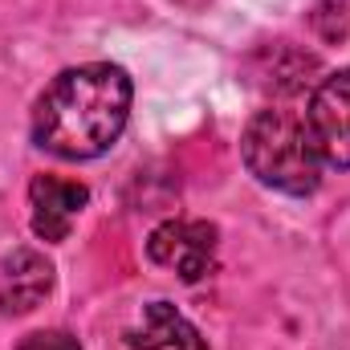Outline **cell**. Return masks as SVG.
Returning a JSON list of instances; mask_svg holds the SVG:
<instances>
[{"instance_id":"1","label":"cell","mask_w":350,"mask_h":350,"mask_svg":"<svg viewBox=\"0 0 350 350\" xmlns=\"http://www.w3.org/2000/svg\"><path fill=\"white\" fill-rule=\"evenodd\" d=\"M135 86L122 66L114 62H86L62 70L33 102V143L70 163H86L106 155L118 135L126 131Z\"/></svg>"},{"instance_id":"2","label":"cell","mask_w":350,"mask_h":350,"mask_svg":"<svg viewBox=\"0 0 350 350\" xmlns=\"http://www.w3.org/2000/svg\"><path fill=\"white\" fill-rule=\"evenodd\" d=\"M241 159L249 175L285 196H314L322 183V155L301 114L285 106L257 110L241 135Z\"/></svg>"},{"instance_id":"3","label":"cell","mask_w":350,"mask_h":350,"mask_svg":"<svg viewBox=\"0 0 350 350\" xmlns=\"http://www.w3.org/2000/svg\"><path fill=\"white\" fill-rule=\"evenodd\" d=\"M306 126L310 139L322 155V167H350V70H334L326 78H318V86L310 90V106H306Z\"/></svg>"},{"instance_id":"4","label":"cell","mask_w":350,"mask_h":350,"mask_svg":"<svg viewBox=\"0 0 350 350\" xmlns=\"http://www.w3.org/2000/svg\"><path fill=\"white\" fill-rule=\"evenodd\" d=\"M216 245L220 232L208 220H163L147 237V257L163 269H175L179 281L196 285L216 269Z\"/></svg>"},{"instance_id":"5","label":"cell","mask_w":350,"mask_h":350,"mask_svg":"<svg viewBox=\"0 0 350 350\" xmlns=\"http://www.w3.org/2000/svg\"><path fill=\"white\" fill-rule=\"evenodd\" d=\"M90 191L78 179H62V175H37L29 183V208H33V232L49 245L66 241L78 212L86 208Z\"/></svg>"},{"instance_id":"6","label":"cell","mask_w":350,"mask_h":350,"mask_svg":"<svg viewBox=\"0 0 350 350\" xmlns=\"http://www.w3.org/2000/svg\"><path fill=\"white\" fill-rule=\"evenodd\" d=\"M53 293V265L37 249H12L0 261V314H33Z\"/></svg>"},{"instance_id":"7","label":"cell","mask_w":350,"mask_h":350,"mask_svg":"<svg viewBox=\"0 0 350 350\" xmlns=\"http://www.w3.org/2000/svg\"><path fill=\"white\" fill-rule=\"evenodd\" d=\"M249 70H253V82L273 94V98H293L301 90L318 86V62L310 53H301L297 45H265L261 53L249 57Z\"/></svg>"},{"instance_id":"8","label":"cell","mask_w":350,"mask_h":350,"mask_svg":"<svg viewBox=\"0 0 350 350\" xmlns=\"http://www.w3.org/2000/svg\"><path fill=\"white\" fill-rule=\"evenodd\" d=\"M131 350H208V338L175 310L172 301H151L143 326L126 334Z\"/></svg>"},{"instance_id":"9","label":"cell","mask_w":350,"mask_h":350,"mask_svg":"<svg viewBox=\"0 0 350 350\" xmlns=\"http://www.w3.org/2000/svg\"><path fill=\"white\" fill-rule=\"evenodd\" d=\"M310 29L326 45L350 41V0H314L310 8Z\"/></svg>"},{"instance_id":"10","label":"cell","mask_w":350,"mask_h":350,"mask_svg":"<svg viewBox=\"0 0 350 350\" xmlns=\"http://www.w3.org/2000/svg\"><path fill=\"white\" fill-rule=\"evenodd\" d=\"M16 350H82V347H78V338L66 334V330H33V334L21 338Z\"/></svg>"}]
</instances>
